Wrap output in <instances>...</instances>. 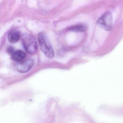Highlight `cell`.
I'll return each instance as SVG.
<instances>
[{
	"label": "cell",
	"instance_id": "obj_1",
	"mask_svg": "<svg viewBox=\"0 0 123 123\" xmlns=\"http://www.w3.org/2000/svg\"><path fill=\"white\" fill-rule=\"evenodd\" d=\"M37 40L40 49L44 54L49 58H54V50L46 35L43 33H39L37 36Z\"/></svg>",
	"mask_w": 123,
	"mask_h": 123
},
{
	"label": "cell",
	"instance_id": "obj_2",
	"mask_svg": "<svg viewBox=\"0 0 123 123\" xmlns=\"http://www.w3.org/2000/svg\"><path fill=\"white\" fill-rule=\"evenodd\" d=\"M22 44L25 50L30 54H34L37 50V45L35 38L33 35H25L22 39Z\"/></svg>",
	"mask_w": 123,
	"mask_h": 123
},
{
	"label": "cell",
	"instance_id": "obj_3",
	"mask_svg": "<svg viewBox=\"0 0 123 123\" xmlns=\"http://www.w3.org/2000/svg\"><path fill=\"white\" fill-rule=\"evenodd\" d=\"M97 24L103 29L111 31L113 26L112 16L111 13L107 12L104 13L98 20Z\"/></svg>",
	"mask_w": 123,
	"mask_h": 123
},
{
	"label": "cell",
	"instance_id": "obj_4",
	"mask_svg": "<svg viewBox=\"0 0 123 123\" xmlns=\"http://www.w3.org/2000/svg\"><path fill=\"white\" fill-rule=\"evenodd\" d=\"M34 63V61L31 58L25 59L21 62L18 63L17 66V70L20 73H26L32 68Z\"/></svg>",
	"mask_w": 123,
	"mask_h": 123
},
{
	"label": "cell",
	"instance_id": "obj_5",
	"mask_svg": "<svg viewBox=\"0 0 123 123\" xmlns=\"http://www.w3.org/2000/svg\"><path fill=\"white\" fill-rule=\"evenodd\" d=\"M12 59L17 63H20L25 59L26 54L24 51L21 50L14 51L12 54Z\"/></svg>",
	"mask_w": 123,
	"mask_h": 123
},
{
	"label": "cell",
	"instance_id": "obj_6",
	"mask_svg": "<svg viewBox=\"0 0 123 123\" xmlns=\"http://www.w3.org/2000/svg\"><path fill=\"white\" fill-rule=\"evenodd\" d=\"M20 37V34L18 31L13 30L9 33L8 40L11 43H14L17 42Z\"/></svg>",
	"mask_w": 123,
	"mask_h": 123
},
{
	"label": "cell",
	"instance_id": "obj_7",
	"mask_svg": "<svg viewBox=\"0 0 123 123\" xmlns=\"http://www.w3.org/2000/svg\"><path fill=\"white\" fill-rule=\"evenodd\" d=\"M86 29V26L83 25H77L71 27L69 29L70 31L76 32H83L85 31Z\"/></svg>",
	"mask_w": 123,
	"mask_h": 123
},
{
	"label": "cell",
	"instance_id": "obj_8",
	"mask_svg": "<svg viewBox=\"0 0 123 123\" xmlns=\"http://www.w3.org/2000/svg\"><path fill=\"white\" fill-rule=\"evenodd\" d=\"M7 52H8L9 53L12 55L13 53V52H14L13 48L11 47H9L8 48V50H7Z\"/></svg>",
	"mask_w": 123,
	"mask_h": 123
}]
</instances>
